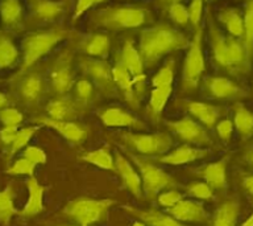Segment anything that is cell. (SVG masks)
<instances>
[{
    "label": "cell",
    "mask_w": 253,
    "mask_h": 226,
    "mask_svg": "<svg viewBox=\"0 0 253 226\" xmlns=\"http://www.w3.org/2000/svg\"><path fill=\"white\" fill-rule=\"evenodd\" d=\"M248 160H249V163H251V164H252V166H253V151H252V152H251V155H249Z\"/></svg>",
    "instance_id": "11a10c76"
},
{
    "label": "cell",
    "mask_w": 253,
    "mask_h": 226,
    "mask_svg": "<svg viewBox=\"0 0 253 226\" xmlns=\"http://www.w3.org/2000/svg\"><path fill=\"white\" fill-rule=\"evenodd\" d=\"M166 213L170 214L178 221L183 222H205L207 221V213L201 202L193 200H181L175 205L166 209Z\"/></svg>",
    "instance_id": "8fae6325"
},
{
    "label": "cell",
    "mask_w": 253,
    "mask_h": 226,
    "mask_svg": "<svg viewBox=\"0 0 253 226\" xmlns=\"http://www.w3.org/2000/svg\"><path fill=\"white\" fill-rule=\"evenodd\" d=\"M0 15L4 23L8 25L17 23L21 16V4L19 0H1Z\"/></svg>",
    "instance_id": "4dcf8cb0"
},
{
    "label": "cell",
    "mask_w": 253,
    "mask_h": 226,
    "mask_svg": "<svg viewBox=\"0 0 253 226\" xmlns=\"http://www.w3.org/2000/svg\"><path fill=\"white\" fill-rule=\"evenodd\" d=\"M244 39L247 53L251 55L253 51V0L248 1L244 15Z\"/></svg>",
    "instance_id": "d6a6232c"
},
{
    "label": "cell",
    "mask_w": 253,
    "mask_h": 226,
    "mask_svg": "<svg viewBox=\"0 0 253 226\" xmlns=\"http://www.w3.org/2000/svg\"><path fill=\"white\" fill-rule=\"evenodd\" d=\"M61 37L62 35L58 32H42L29 36L24 47V66H31L40 57L46 55Z\"/></svg>",
    "instance_id": "52a82bcc"
},
{
    "label": "cell",
    "mask_w": 253,
    "mask_h": 226,
    "mask_svg": "<svg viewBox=\"0 0 253 226\" xmlns=\"http://www.w3.org/2000/svg\"><path fill=\"white\" fill-rule=\"evenodd\" d=\"M239 217V202L236 200H227L221 202L213 214L211 226H236Z\"/></svg>",
    "instance_id": "603a6c76"
},
{
    "label": "cell",
    "mask_w": 253,
    "mask_h": 226,
    "mask_svg": "<svg viewBox=\"0 0 253 226\" xmlns=\"http://www.w3.org/2000/svg\"><path fill=\"white\" fill-rule=\"evenodd\" d=\"M187 193L190 196H193L195 198H199V200H210V198H212L213 196V190L212 188L209 185V184H206V182L202 181H194L191 182L187 188Z\"/></svg>",
    "instance_id": "74e56055"
},
{
    "label": "cell",
    "mask_w": 253,
    "mask_h": 226,
    "mask_svg": "<svg viewBox=\"0 0 253 226\" xmlns=\"http://www.w3.org/2000/svg\"><path fill=\"white\" fill-rule=\"evenodd\" d=\"M233 123L237 132L243 139H248L253 135V114L243 105L235 106V118Z\"/></svg>",
    "instance_id": "484cf974"
},
{
    "label": "cell",
    "mask_w": 253,
    "mask_h": 226,
    "mask_svg": "<svg viewBox=\"0 0 253 226\" xmlns=\"http://www.w3.org/2000/svg\"><path fill=\"white\" fill-rule=\"evenodd\" d=\"M170 16H171V19L175 23L181 24V25H185V24H187L190 21L189 11L179 3L171 4V7H170Z\"/></svg>",
    "instance_id": "7bdbcfd3"
},
{
    "label": "cell",
    "mask_w": 253,
    "mask_h": 226,
    "mask_svg": "<svg viewBox=\"0 0 253 226\" xmlns=\"http://www.w3.org/2000/svg\"><path fill=\"white\" fill-rule=\"evenodd\" d=\"M170 94H171V86L154 87V90L150 94L149 102V113L152 118L157 119L161 115L168 99L170 98Z\"/></svg>",
    "instance_id": "83f0119b"
},
{
    "label": "cell",
    "mask_w": 253,
    "mask_h": 226,
    "mask_svg": "<svg viewBox=\"0 0 253 226\" xmlns=\"http://www.w3.org/2000/svg\"><path fill=\"white\" fill-rule=\"evenodd\" d=\"M186 109L193 115L194 118H197L203 126L213 127L220 118V109L215 106L207 105L202 102H189L186 103Z\"/></svg>",
    "instance_id": "44dd1931"
},
{
    "label": "cell",
    "mask_w": 253,
    "mask_h": 226,
    "mask_svg": "<svg viewBox=\"0 0 253 226\" xmlns=\"http://www.w3.org/2000/svg\"><path fill=\"white\" fill-rule=\"evenodd\" d=\"M166 126L185 143L199 147H210L213 144V139L209 134V131L202 127L201 123H197L191 118L166 122Z\"/></svg>",
    "instance_id": "8992f818"
},
{
    "label": "cell",
    "mask_w": 253,
    "mask_h": 226,
    "mask_svg": "<svg viewBox=\"0 0 253 226\" xmlns=\"http://www.w3.org/2000/svg\"><path fill=\"white\" fill-rule=\"evenodd\" d=\"M126 210H128L129 213L136 216L140 221L145 222L148 226H186L182 225L181 222L175 220L174 217H171L170 214L162 213V212L157 209L140 210L126 206Z\"/></svg>",
    "instance_id": "ac0fdd59"
},
{
    "label": "cell",
    "mask_w": 253,
    "mask_h": 226,
    "mask_svg": "<svg viewBox=\"0 0 253 226\" xmlns=\"http://www.w3.org/2000/svg\"><path fill=\"white\" fill-rule=\"evenodd\" d=\"M15 213L13 206V192L8 186L5 189L0 190V224H8L12 216Z\"/></svg>",
    "instance_id": "1f68e13d"
},
{
    "label": "cell",
    "mask_w": 253,
    "mask_h": 226,
    "mask_svg": "<svg viewBox=\"0 0 253 226\" xmlns=\"http://www.w3.org/2000/svg\"><path fill=\"white\" fill-rule=\"evenodd\" d=\"M94 3H96V0H78L77 3V12H75V16H79L82 12H84L86 9L92 5Z\"/></svg>",
    "instance_id": "681fc988"
},
{
    "label": "cell",
    "mask_w": 253,
    "mask_h": 226,
    "mask_svg": "<svg viewBox=\"0 0 253 226\" xmlns=\"http://www.w3.org/2000/svg\"><path fill=\"white\" fill-rule=\"evenodd\" d=\"M173 1H174V3H178V0H173Z\"/></svg>",
    "instance_id": "6f0895ef"
},
{
    "label": "cell",
    "mask_w": 253,
    "mask_h": 226,
    "mask_svg": "<svg viewBox=\"0 0 253 226\" xmlns=\"http://www.w3.org/2000/svg\"><path fill=\"white\" fill-rule=\"evenodd\" d=\"M108 48H110V40L106 35H95L87 43L86 51L91 56H103L107 55Z\"/></svg>",
    "instance_id": "836d02e7"
},
{
    "label": "cell",
    "mask_w": 253,
    "mask_h": 226,
    "mask_svg": "<svg viewBox=\"0 0 253 226\" xmlns=\"http://www.w3.org/2000/svg\"><path fill=\"white\" fill-rule=\"evenodd\" d=\"M241 226H253V213L249 216V218L247 221L241 224Z\"/></svg>",
    "instance_id": "816d5d0a"
},
{
    "label": "cell",
    "mask_w": 253,
    "mask_h": 226,
    "mask_svg": "<svg viewBox=\"0 0 253 226\" xmlns=\"http://www.w3.org/2000/svg\"><path fill=\"white\" fill-rule=\"evenodd\" d=\"M27 186L29 196H28L27 204L24 206L21 214H23L24 217H33V216L41 213L43 210L42 198L45 188L40 185L39 181L33 176L28 178Z\"/></svg>",
    "instance_id": "d6986e66"
},
{
    "label": "cell",
    "mask_w": 253,
    "mask_h": 226,
    "mask_svg": "<svg viewBox=\"0 0 253 226\" xmlns=\"http://www.w3.org/2000/svg\"><path fill=\"white\" fill-rule=\"evenodd\" d=\"M174 78V66L173 63H168L154 75L153 86L154 87H164L171 86Z\"/></svg>",
    "instance_id": "f35d334b"
},
{
    "label": "cell",
    "mask_w": 253,
    "mask_h": 226,
    "mask_svg": "<svg viewBox=\"0 0 253 226\" xmlns=\"http://www.w3.org/2000/svg\"><path fill=\"white\" fill-rule=\"evenodd\" d=\"M83 67L106 93H111L114 90V87H112V82H114L112 70H110V67L107 66L106 63L102 62V61H90L88 59V61H84Z\"/></svg>",
    "instance_id": "7402d4cb"
},
{
    "label": "cell",
    "mask_w": 253,
    "mask_h": 226,
    "mask_svg": "<svg viewBox=\"0 0 253 226\" xmlns=\"http://www.w3.org/2000/svg\"><path fill=\"white\" fill-rule=\"evenodd\" d=\"M122 63L128 69L130 75L133 77L134 83H140L144 79V59H142L140 52L130 43H126L123 48Z\"/></svg>",
    "instance_id": "ffe728a7"
},
{
    "label": "cell",
    "mask_w": 253,
    "mask_h": 226,
    "mask_svg": "<svg viewBox=\"0 0 253 226\" xmlns=\"http://www.w3.org/2000/svg\"><path fill=\"white\" fill-rule=\"evenodd\" d=\"M103 124L108 127H133V128H144V123L128 111L120 107H108L100 111L99 114Z\"/></svg>",
    "instance_id": "5bb4252c"
},
{
    "label": "cell",
    "mask_w": 253,
    "mask_h": 226,
    "mask_svg": "<svg viewBox=\"0 0 253 226\" xmlns=\"http://www.w3.org/2000/svg\"><path fill=\"white\" fill-rule=\"evenodd\" d=\"M112 79L118 85V87L123 91V94L129 103L133 102L134 99V81L123 63H119L112 69Z\"/></svg>",
    "instance_id": "cb8c5ba5"
},
{
    "label": "cell",
    "mask_w": 253,
    "mask_h": 226,
    "mask_svg": "<svg viewBox=\"0 0 253 226\" xmlns=\"http://www.w3.org/2000/svg\"><path fill=\"white\" fill-rule=\"evenodd\" d=\"M133 226H148L145 224V222H142V221H137V222H134Z\"/></svg>",
    "instance_id": "db71d44e"
},
{
    "label": "cell",
    "mask_w": 253,
    "mask_h": 226,
    "mask_svg": "<svg viewBox=\"0 0 253 226\" xmlns=\"http://www.w3.org/2000/svg\"><path fill=\"white\" fill-rule=\"evenodd\" d=\"M23 158L33 162L36 166L37 164H43V163L46 162V155L39 147H28V148H25Z\"/></svg>",
    "instance_id": "ee69618b"
},
{
    "label": "cell",
    "mask_w": 253,
    "mask_h": 226,
    "mask_svg": "<svg viewBox=\"0 0 253 226\" xmlns=\"http://www.w3.org/2000/svg\"><path fill=\"white\" fill-rule=\"evenodd\" d=\"M112 204V200L77 198L65 206L63 213L81 226H88L95 222L104 221Z\"/></svg>",
    "instance_id": "3957f363"
},
{
    "label": "cell",
    "mask_w": 253,
    "mask_h": 226,
    "mask_svg": "<svg viewBox=\"0 0 253 226\" xmlns=\"http://www.w3.org/2000/svg\"><path fill=\"white\" fill-rule=\"evenodd\" d=\"M220 20L232 36L240 37L244 35V19L235 9H225L221 12Z\"/></svg>",
    "instance_id": "f546056e"
},
{
    "label": "cell",
    "mask_w": 253,
    "mask_h": 226,
    "mask_svg": "<svg viewBox=\"0 0 253 226\" xmlns=\"http://www.w3.org/2000/svg\"><path fill=\"white\" fill-rule=\"evenodd\" d=\"M210 36L212 43L215 59L225 67L240 66L245 59L244 48L236 40L227 39L215 25H210Z\"/></svg>",
    "instance_id": "5b68a950"
},
{
    "label": "cell",
    "mask_w": 253,
    "mask_h": 226,
    "mask_svg": "<svg viewBox=\"0 0 253 226\" xmlns=\"http://www.w3.org/2000/svg\"><path fill=\"white\" fill-rule=\"evenodd\" d=\"M100 1H103V0H96V3H100Z\"/></svg>",
    "instance_id": "9f6ffc18"
},
{
    "label": "cell",
    "mask_w": 253,
    "mask_h": 226,
    "mask_svg": "<svg viewBox=\"0 0 253 226\" xmlns=\"http://www.w3.org/2000/svg\"><path fill=\"white\" fill-rule=\"evenodd\" d=\"M209 155V150H202V148H197V147L182 146L177 150L169 152V154L162 155V156L154 158L152 160L162 163V164H169V166H182V164H187V163L206 158Z\"/></svg>",
    "instance_id": "4fadbf2b"
},
{
    "label": "cell",
    "mask_w": 253,
    "mask_h": 226,
    "mask_svg": "<svg viewBox=\"0 0 253 226\" xmlns=\"http://www.w3.org/2000/svg\"><path fill=\"white\" fill-rule=\"evenodd\" d=\"M115 170L118 172L122 178L123 185L133 194L134 197L141 198L142 196V182L140 174L133 170L130 163L126 160L122 154H116L115 159Z\"/></svg>",
    "instance_id": "7c38bea8"
},
{
    "label": "cell",
    "mask_w": 253,
    "mask_h": 226,
    "mask_svg": "<svg viewBox=\"0 0 253 226\" xmlns=\"http://www.w3.org/2000/svg\"><path fill=\"white\" fill-rule=\"evenodd\" d=\"M37 122L54 128L58 134L62 135L63 138L67 139L69 142L75 143V144L83 142L88 135V128L86 126H82L73 120H55L49 116H40L37 118Z\"/></svg>",
    "instance_id": "30bf717a"
},
{
    "label": "cell",
    "mask_w": 253,
    "mask_h": 226,
    "mask_svg": "<svg viewBox=\"0 0 253 226\" xmlns=\"http://www.w3.org/2000/svg\"><path fill=\"white\" fill-rule=\"evenodd\" d=\"M51 85L59 94H66L73 86V74L69 63H58L51 71Z\"/></svg>",
    "instance_id": "d4e9b609"
},
{
    "label": "cell",
    "mask_w": 253,
    "mask_h": 226,
    "mask_svg": "<svg viewBox=\"0 0 253 226\" xmlns=\"http://www.w3.org/2000/svg\"><path fill=\"white\" fill-rule=\"evenodd\" d=\"M35 163L25 158H21L13 163V166L7 170V173L13 174V176H16V174H28V176H32L33 172H35Z\"/></svg>",
    "instance_id": "ab89813d"
},
{
    "label": "cell",
    "mask_w": 253,
    "mask_h": 226,
    "mask_svg": "<svg viewBox=\"0 0 253 226\" xmlns=\"http://www.w3.org/2000/svg\"><path fill=\"white\" fill-rule=\"evenodd\" d=\"M17 132H19L17 127L4 126V128H1V131H0V139L4 144H12L15 142Z\"/></svg>",
    "instance_id": "c3c4849f"
},
{
    "label": "cell",
    "mask_w": 253,
    "mask_h": 226,
    "mask_svg": "<svg viewBox=\"0 0 253 226\" xmlns=\"http://www.w3.org/2000/svg\"><path fill=\"white\" fill-rule=\"evenodd\" d=\"M39 130V127H25V128H21L17 132V136H16L15 142L12 143L11 152L9 155L13 156V155L17 152V151L23 150L24 147L27 146L28 142L31 140V138L36 134V131Z\"/></svg>",
    "instance_id": "8d00e7d4"
},
{
    "label": "cell",
    "mask_w": 253,
    "mask_h": 226,
    "mask_svg": "<svg viewBox=\"0 0 253 226\" xmlns=\"http://www.w3.org/2000/svg\"><path fill=\"white\" fill-rule=\"evenodd\" d=\"M35 11L41 19H53L61 12V7L50 0H36Z\"/></svg>",
    "instance_id": "e575fe53"
},
{
    "label": "cell",
    "mask_w": 253,
    "mask_h": 226,
    "mask_svg": "<svg viewBox=\"0 0 253 226\" xmlns=\"http://www.w3.org/2000/svg\"><path fill=\"white\" fill-rule=\"evenodd\" d=\"M206 86H207L210 94L219 99H236L247 95V93L239 85L232 82L231 79L223 78V77L210 78L206 83Z\"/></svg>",
    "instance_id": "9a60e30c"
},
{
    "label": "cell",
    "mask_w": 253,
    "mask_h": 226,
    "mask_svg": "<svg viewBox=\"0 0 253 226\" xmlns=\"http://www.w3.org/2000/svg\"><path fill=\"white\" fill-rule=\"evenodd\" d=\"M82 105L69 98H59L51 101L46 106L49 118L55 120H73L79 115Z\"/></svg>",
    "instance_id": "e0dca14e"
},
{
    "label": "cell",
    "mask_w": 253,
    "mask_h": 226,
    "mask_svg": "<svg viewBox=\"0 0 253 226\" xmlns=\"http://www.w3.org/2000/svg\"><path fill=\"white\" fill-rule=\"evenodd\" d=\"M130 158L138 167L142 182V192L145 193L148 200H154L158 197V193L161 190L178 185L177 180L173 176H170L165 170L154 166L149 159L140 158L137 155H130Z\"/></svg>",
    "instance_id": "7a4b0ae2"
},
{
    "label": "cell",
    "mask_w": 253,
    "mask_h": 226,
    "mask_svg": "<svg viewBox=\"0 0 253 226\" xmlns=\"http://www.w3.org/2000/svg\"><path fill=\"white\" fill-rule=\"evenodd\" d=\"M77 94H78L79 103L84 105L92 97V85L86 79H82L77 83Z\"/></svg>",
    "instance_id": "f6af8a7d"
},
{
    "label": "cell",
    "mask_w": 253,
    "mask_h": 226,
    "mask_svg": "<svg viewBox=\"0 0 253 226\" xmlns=\"http://www.w3.org/2000/svg\"><path fill=\"white\" fill-rule=\"evenodd\" d=\"M158 202L161 204V206L164 208H171L173 205H175L177 202H179L181 200H183V194L178 190H168V192H164L158 196Z\"/></svg>",
    "instance_id": "b9f144b4"
},
{
    "label": "cell",
    "mask_w": 253,
    "mask_h": 226,
    "mask_svg": "<svg viewBox=\"0 0 253 226\" xmlns=\"http://www.w3.org/2000/svg\"><path fill=\"white\" fill-rule=\"evenodd\" d=\"M229 156H225L219 162L211 163L199 170V174L205 178L212 189H224L227 185V163Z\"/></svg>",
    "instance_id": "2e32d148"
},
{
    "label": "cell",
    "mask_w": 253,
    "mask_h": 226,
    "mask_svg": "<svg viewBox=\"0 0 253 226\" xmlns=\"http://www.w3.org/2000/svg\"><path fill=\"white\" fill-rule=\"evenodd\" d=\"M17 57H19V52L15 44L7 36L0 35V69L15 65Z\"/></svg>",
    "instance_id": "f1b7e54d"
},
{
    "label": "cell",
    "mask_w": 253,
    "mask_h": 226,
    "mask_svg": "<svg viewBox=\"0 0 253 226\" xmlns=\"http://www.w3.org/2000/svg\"><path fill=\"white\" fill-rule=\"evenodd\" d=\"M216 132L219 135V138L224 143H228L233 132V124L229 119H223L220 122L217 123L216 126Z\"/></svg>",
    "instance_id": "bcb514c9"
},
{
    "label": "cell",
    "mask_w": 253,
    "mask_h": 226,
    "mask_svg": "<svg viewBox=\"0 0 253 226\" xmlns=\"http://www.w3.org/2000/svg\"><path fill=\"white\" fill-rule=\"evenodd\" d=\"M202 8H203L202 0H193L191 4H190V7L187 11H189L190 21H191L194 25H197V24L199 23V20H201Z\"/></svg>",
    "instance_id": "7dc6e473"
},
{
    "label": "cell",
    "mask_w": 253,
    "mask_h": 226,
    "mask_svg": "<svg viewBox=\"0 0 253 226\" xmlns=\"http://www.w3.org/2000/svg\"><path fill=\"white\" fill-rule=\"evenodd\" d=\"M81 160L90 163L92 166H96L103 170H115V160L111 156L108 148H99V150L88 151L86 154L79 156Z\"/></svg>",
    "instance_id": "4316f807"
},
{
    "label": "cell",
    "mask_w": 253,
    "mask_h": 226,
    "mask_svg": "<svg viewBox=\"0 0 253 226\" xmlns=\"http://www.w3.org/2000/svg\"><path fill=\"white\" fill-rule=\"evenodd\" d=\"M102 20L112 27L134 28L145 23L146 13L141 8H114L106 12Z\"/></svg>",
    "instance_id": "9c48e42d"
},
{
    "label": "cell",
    "mask_w": 253,
    "mask_h": 226,
    "mask_svg": "<svg viewBox=\"0 0 253 226\" xmlns=\"http://www.w3.org/2000/svg\"><path fill=\"white\" fill-rule=\"evenodd\" d=\"M0 122L4 126L17 127L23 122V114L16 109H3L0 110Z\"/></svg>",
    "instance_id": "60d3db41"
},
{
    "label": "cell",
    "mask_w": 253,
    "mask_h": 226,
    "mask_svg": "<svg viewBox=\"0 0 253 226\" xmlns=\"http://www.w3.org/2000/svg\"><path fill=\"white\" fill-rule=\"evenodd\" d=\"M243 186H244L245 192L253 198V176H247L243 180Z\"/></svg>",
    "instance_id": "f907efd6"
},
{
    "label": "cell",
    "mask_w": 253,
    "mask_h": 226,
    "mask_svg": "<svg viewBox=\"0 0 253 226\" xmlns=\"http://www.w3.org/2000/svg\"><path fill=\"white\" fill-rule=\"evenodd\" d=\"M40 93H41V79L37 75L28 77L21 85V94L24 98L29 99V101H35L39 98Z\"/></svg>",
    "instance_id": "d590c367"
},
{
    "label": "cell",
    "mask_w": 253,
    "mask_h": 226,
    "mask_svg": "<svg viewBox=\"0 0 253 226\" xmlns=\"http://www.w3.org/2000/svg\"><path fill=\"white\" fill-rule=\"evenodd\" d=\"M124 147L136 151L144 156H156L164 155L171 147V138L169 134H133V132H123L119 136Z\"/></svg>",
    "instance_id": "277c9868"
},
{
    "label": "cell",
    "mask_w": 253,
    "mask_h": 226,
    "mask_svg": "<svg viewBox=\"0 0 253 226\" xmlns=\"http://www.w3.org/2000/svg\"><path fill=\"white\" fill-rule=\"evenodd\" d=\"M5 103H7V98H5V95L3 93H0V109H3L5 106Z\"/></svg>",
    "instance_id": "f5cc1de1"
},
{
    "label": "cell",
    "mask_w": 253,
    "mask_h": 226,
    "mask_svg": "<svg viewBox=\"0 0 253 226\" xmlns=\"http://www.w3.org/2000/svg\"><path fill=\"white\" fill-rule=\"evenodd\" d=\"M203 71H205V58L202 53L201 33H198L186 55L185 65H183V87L187 90L194 89L197 86Z\"/></svg>",
    "instance_id": "ba28073f"
},
{
    "label": "cell",
    "mask_w": 253,
    "mask_h": 226,
    "mask_svg": "<svg viewBox=\"0 0 253 226\" xmlns=\"http://www.w3.org/2000/svg\"><path fill=\"white\" fill-rule=\"evenodd\" d=\"M185 45V39L168 25L146 29L140 39V55L148 63L156 62L162 56Z\"/></svg>",
    "instance_id": "6da1fadb"
}]
</instances>
